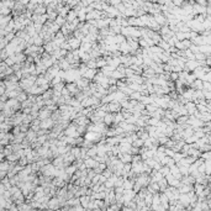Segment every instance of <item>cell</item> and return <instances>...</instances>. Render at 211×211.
Listing matches in <instances>:
<instances>
[{"instance_id": "1", "label": "cell", "mask_w": 211, "mask_h": 211, "mask_svg": "<svg viewBox=\"0 0 211 211\" xmlns=\"http://www.w3.org/2000/svg\"><path fill=\"white\" fill-rule=\"evenodd\" d=\"M56 169L57 168L52 163H48V164H44L43 167H41V173L43 175H46V177L53 178V177H56Z\"/></svg>"}, {"instance_id": "2", "label": "cell", "mask_w": 211, "mask_h": 211, "mask_svg": "<svg viewBox=\"0 0 211 211\" xmlns=\"http://www.w3.org/2000/svg\"><path fill=\"white\" fill-rule=\"evenodd\" d=\"M63 133H64L66 136H70V137H78L79 136V133L77 132V125L75 124H69L64 130H63Z\"/></svg>"}, {"instance_id": "3", "label": "cell", "mask_w": 211, "mask_h": 211, "mask_svg": "<svg viewBox=\"0 0 211 211\" xmlns=\"http://www.w3.org/2000/svg\"><path fill=\"white\" fill-rule=\"evenodd\" d=\"M190 44H191V41L188 40V38H185V40H182V41H177L174 47L179 51H184V49H189Z\"/></svg>"}, {"instance_id": "4", "label": "cell", "mask_w": 211, "mask_h": 211, "mask_svg": "<svg viewBox=\"0 0 211 211\" xmlns=\"http://www.w3.org/2000/svg\"><path fill=\"white\" fill-rule=\"evenodd\" d=\"M69 44V47H70V51H73V49H79V46H80V40H78V38H75L74 36H70L69 38H67L66 40Z\"/></svg>"}, {"instance_id": "5", "label": "cell", "mask_w": 211, "mask_h": 211, "mask_svg": "<svg viewBox=\"0 0 211 211\" xmlns=\"http://www.w3.org/2000/svg\"><path fill=\"white\" fill-rule=\"evenodd\" d=\"M64 87L67 88V90L69 92V94L72 95V97H74V95L79 92V88L77 87V84H75V82H66V84H64Z\"/></svg>"}, {"instance_id": "6", "label": "cell", "mask_w": 211, "mask_h": 211, "mask_svg": "<svg viewBox=\"0 0 211 211\" xmlns=\"http://www.w3.org/2000/svg\"><path fill=\"white\" fill-rule=\"evenodd\" d=\"M98 70H99V69H97V68H88L80 77H83V78H85V79H88V80H90V82H92V80L94 79L95 74L98 73Z\"/></svg>"}, {"instance_id": "7", "label": "cell", "mask_w": 211, "mask_h": 211, "mask_svg": "<svg viewBox=\"0 0 211 211\" xmlns=\"http://www.w3.org/2000/svg\"><path fill=\"white\" fill-rule=\"evenodd\" d=\"M107 109H109V112H119L121 110V104L116 100H111L110 103H107Z\"/></svg>"}, {"instance_id": "8", "label": "cell", "mask_w": 211, "mask_h": 211, "mask_svg": "<svg viewBox=\"0 0 211 211\" xmlns=\"http://www.w3.org/2000/svg\"><path fill=\"white\" fill-rule=\"evenodd\" d=\"M74 82H75L77 87L79 88V90H83V89H85V88L89 85V83H90V80H88V79H85V78H83V77H79V78H77Z\"/></svg>"}, {"instance_id": "9", "label": "cell", "mask_w": 211, "mask_h": 211, "mask_svg": "<svg viewBox=\"0 0 211 211\" xmlns=\"http://www.w3.org/2000/svg\"><path fill=\"white\" fill-rule=\"evenodd\" d=\"M42 122H40V129H46V130H51L54 125V121L51 119V117H47L44 120H41Z\"/></svg>"}, {"instance_id": "10", "label": "cell", "mask_w": 211, "mask_h": 211, "mask_svg": "<svg viewBox=\"0 0 211 211\" xmlns=\"http://www.w3.org/2000/svg\"><path fill=\"white\" fill-rule=\"evenodd\" d=\"M47 207L48 209H59L61 207L59 200H58V197H57L56 195L52 196V197H49V200L47 201Z\"/></svg>"}, {"instance_id": "11", "label": "cell", "mask_w": 211, "mask_h": 211, "mask_svg": "<svg viewBox=\"0 0 211 211\" xmlns=\"http://www.w3.org/2000/svg\"><path fill=\"white\" fill-rule=\"evenodd\" d=\"M183 98H185L188 101H193V98H194V89L193 88H190V87H188V88H185L184 89V92L180 94Z\"/></svg>"}, {"instance_id": "12", "label": "cell", "mask_w": 211, "mask_h": 211, "mask_svg": "<svg viewBox=\"0 0 211 211\" xmlns=\"http://www.w3.org/2000/svg\"><path fill=\"white\" fill-rule=\"evenodd\" d=\"M103 122L107 127H114V112H106L103 117Z\"/></svg>"}, {"instance_id": "13", "label": "cell", "mask_w": 211, "mask_h": 211, "mask_svg": "<svg viewBox=\"0 0 211 211\" xmlns=\"http://www.w3.org/2000/svg\"><path fill=\"white\" fill-rule=\"evenodd\" d=\"M152 16H153V19H154V21L159 25V26H163V25H168L167 19H165V16L162 14V12H158V14L152 15Z\"/></svg>"}, {"instance_id": "14", "label": "cell", "mask_w": 211, "mask_h": 211, "mask_svg": "<svg viewBox=\"0 0 211 211\" xmlns=\"http://www.w3.org/2000/svg\"><path fill=\"white\" fill-rule=\"evenodd\" d=\"M197 66L199 64H197V62L195 59H188L187 62H185V64H184V69L188 70V72H193Z\"/></svg>"}, {"instance_id": "15", "label": "cell", "mask_w": 211, "mask_h": 211, "mask_svg": "<svg viewBox=\"0 0 211 211\" xmlns=\"http://www.w3.org/2000/svg\"><path fill=\"white\" fill-rule=\"evenodd\" d=\"M84 164H85V167L89 168V169H94V168H97L98 167V164L99 162H97L93 157H88L84 159Z\"/></svg>"}, {"instance_id": "16", "label": "cell", "mask_w": 211, "mask_h": 211, "mask_svg": "<svg viewBox=\"0 0 211 211\" xmlns=\"http://www.w3.org/2000/svg\"><path fill=\"white\" fill-rule=\"evenodd\" d=\"M117 158H119L122 163H131V161H132V154H130V153H119Z\"/></svg>"}, {"instance_id": "17", "label": "cell", "mask_w": 211, "mask_h": 211, "mask_svg": "<svg viewBox=\"0 0 211 211\" xmlns=\"http://www.w3.org/2000/svg\"><path fill=\"white\" fill-rule=\"evenodd\" d=\"M178 201L180 202L184 207H187V206L189 205V204H190V197L188 196V194H179Z\"/></svg>"}, {"instance_id": "18", "label": "cell", "mask_w": 211, "mask_h": 211, "mask_svg": "<svg viewBox=\"0 0 211 211\" xmlns=\"http://www.w3.org/2000/svg\"><path fill=\"white\" fill-rule=\"evenodd\" d=\"M184 106H185V109H187L188 115H193L196 111V105H195L194 101H188V103L184 104Z\"/></svg>"}, {"instance_id": "19", "label": "cell", "mask_w": 211, "mask_h": 211, "mask_svg": "<svg viewBox=\"0 0 211 211\" xmlns=\"http://www.w3.org/2000/svg\"><path fill=\"white\" fill-rule=\"evenodd\" d=\"M57 64H58L61 70H68V69H70V64L66 61V58L58 59V61H57Z\"/></svg>"}, {"instance_id": "20", "label": "cell", "mask_w": 211, "mask_h": 211, "mask_svg": "<svg viewBox=\"0 0 211 211\" xmlns=\"http://www.w3.org/2000/svg\"><path fill=\"white\" fill-rule=\"evenodd\" d=\"M52 164L56 168H64L63 167V156H57L52 159Z\"/></svg>"}, {"instance_id": "21", "label": "cell", "mask_w": 211, "mask_h": 211, "mask_svg": "<svg viewBox=\"0 0 211 211\" xmlns=\"http://www.w3.org/2000/svg\"><path fill=\"white\" fill-rule=\"evenodd\" d=\"M38 117H40V120H44V119H47V117H51V111L48 110V109H41L40 111H38Z\"/></svg>"}, {"instance_id": "22", "label": "cell", "mask_w": 211, "mask_h": 211, "mask_svg": "<svg viewBox=\"0 0 211 211\" xmlns=\"http://www.w3.org/2000/svg\"><path fill=\"white\" fill-rule=\"evenodd\" d=\"M199 52H201V53L205 54L206 57H209L210 53H211V47H210V44H200V46H199Z\"/></svg>"}, {"instance_id": "23", "label": "cell", "mask_w": 211, "mask_h": 211, "mask_svg": "<svg viewBox=\"0 0 211 211\" xmlns=\"http://www.w3.org/2000/svg\"><path fill=\"white\" fill-rule=\"evenodd\" d=\"M190 88H193L194 90H201V89H202V80L196 78V79L190 84Z\"/></svg>"}, {"instance_id": "24", "label": "cell", "mask_w": 211, "mask_h": 211, "mask_svg": "<svg viewBox=\"0 0 211 211\" xmlns=\"http://www.w3.org/2000/svg\"><path fill=\"white\" fill-rule=\"evenodd\" d=\"M125 119H124V116H122V114H121L120 111L119 112H115L114 114V127L115 126H117L121 121H124Z\"/></svg>"}, {"instance_id": "25", "label": "cell", "mask_w": 211, "mask_h": 211, "mask_svg": "<svg viewBox=\"0 0 211 211\" xmlns=\"http://www.w3.org/2000/svg\"><path fill=\"white\" fill-rule=\"evenodd\" d=\"M89 200H90V196H89V195H82V196H79V202H80V205L84 209H87Z\"/></svg>"}, {"instance_id": "26", "label": "cell", "mask_w": 211, "mask_h": 211, "mask_svg": "<svg viewBox=\"0 0 211 211\" xmlns=\"http://www.w3.org/2000/svg\"><path fill=\"white\" fill-rule=\"evenodd\" d=\"M74 19H77V11L73 10V9H70L68 11V14L66 15V21L67 22H70V21H73Z\"/></svg>"}, {"instance_id": "27", "label": "cell", "mask_w": 211, "mask_h": 211, "mask_svg": "<svg viewBox=\"0 0 211 211\" xmlns=\"http://www.w3.org/2000/svg\"><path fill=\"white\" fill-rule=\"evenodd\" d=\"M34 10H35V14H37V15H42V14H46V11H47L46 6H44L43 4H38V6H36V8H35Z\"/></svg>"}, {"instance_id": "28", "label": "cell", "mask_w": 211, "mask_h": 211, "mask_svg": "<svg viewBox=\"0 0 211 211\" xmlns=\"http://www.w3.org/2000/svg\"><path fill=\"white\" fill-rule=\"evenodd\" d=\"M92 48V43L90 42H80V46H79V49L83 51V52H89Z\"/></svg>"}, {"instance_id": "29", "label": "cell", "mask_w": 211, "mask_h": 211, "mask_svg": "<svg viewBox=\"0 0 211 211\" xmlns=\"http://www.w3.org/2000/svg\"><path fill=\"white\" fill-rule=\"evenodd\" d=\"M79 59H80V62L85 63V62H88L89 59H90V56H89L88 52H83V51L79 49Z\"/></svg>"}, {"instance_id": "30", "label": "cell", "mask_w": 211, "mask_h": 211, "mask_svg": "<svg viewBox=\"0 0 211 211\" xmlns=\"http://www.w3.org/2000/svg\"><path fill=\"white\" fill-rule=\"evenodd\" d=\"M106 66V59L104 58V57H99V58H97V69H101L103 67Z\"/></svg>"}, {"instance_id": "31", "label": "cell", "mask_w": 211, "mask_h": 211, "mask_svg": "<svg viewBox=\"0 0 211 211\" xmlns=\"http://www.w3.org/2000/svg\"><path fill=\"white\" fill-rule=\"evenodd\" d=\"M75 170H77V167H75L74 164H69L68 167L64 168V172H66V173H67L69 177H72V175L74 174V172H75Z\"/></svg>"}, {"instance_id": "32", "label": "cell", "mask_w": 211, "mask_h": 211, "mask_svg": "<svg viewBox=\"0 0 211 211\" xmlns=\"http://www.w3.org/2000/svg\"><path fill=\"white\" fill-rule=\"evenodd\" d=\"M158 183V187H159V191H164L165 190V188L168 187V183H167V180H165V178H162L159 182H157Z\"/></svg>"}, {"instance_id": "33", "label": "cell", "mask_w": 211, "mask_h": 211, "mask_svg": "<svg viewBox=\"0 0 211 211\" xmlns=\"http://www.w3.org/2000/svg\"><path fill=\"white\" fill-rule=\"evenodd\" d=\"M196 105V111H199V112H207V111H211L210 109L206 106V105H204V104H195Z\"/></svg>"}, {"instance_id": "34", "label": "cell", "mask_w": 211, "mask_h": 211, "mask_svg": "<svg viewBox=\"0 0 211 211\" xmlns=\"http://www.w3.org/2000/svg\"><path fill=\"white\" fill-rule=\"evenodd\" d=\"M157 44H158V46L161 47L163 51H168V49H169V47H170L169 44H168V42H167V41H164V40H162V38L159 40V42H158Z\"/></svg>"}, {"instance_id": "35", "label": "cell", "mask_w": 211, "mask_h": 211, "mask_svg": "<svg viewBox=\"0 0 211 211\" xmlns=\"http://www.w3.org/2000/svg\"><path fill=\"white\" fill-rule=\"evenodd\" d=\"M133 147H137V148H141V147H143V139H141V138H136V139H133L132 141V143H131Z\"/></svg>"}, {"instance_id": "36", "label": "cell", "mask_w": 211, "mask_h": 211, "mask_svg": "<svg viewBox=\"0 0 211 211\" xmlns=\"http://www.w3.org/2000/svg\"><path fill=\"white\" fill-rule=\"evenodd\" d=\"M115 41H116L117 44H120L122 42H126V37L122 34H117V35H115Z\"/></svg>"}, {"instance_id": "37", "label": "cell", "mask_w": 211, "mask_h": 211, "mask_svg": "<svg viewBox=\"0 0 211 211\" xmlns=\"http://www.w3.org/2000/svg\"><path fill=\"white\" fill-rule=\"evenodd\" d=\"M167 183H168V185H170V187H174V188H178L179 185H180V180H179V179H177V178L170 179V180L167 182Z\"/></svg>"}, {"instance_id": "38", "label": "cell", "mask_w": 211, "mask_h": 211, "mask_svg": "<svg viewBox=\"0 0 211 211\" xmlns=\"http://www.w3.org/2000/svg\"><path fill=\"white\" fill-rule=\"evenodd\" d=\"M54 22H56V24H57V25H58V26L61 27L62 25L66 22V17H63V16H61V15H57V17L54 19Z\"/></svg>"}, {"instance_id": "39", "label": "cell", "mask_w": 211, "mask_h": 211, "mask_svg": "<svg viewBox=\"0 0 211 211\" xmlns=\"http://www.w3.org/2000/svg\"><path fill=\"white\" fill-rule=\"evenodd\" d=\"M85 64H87L88 68H97V59L90 58L88 62H85Z\"/></svg>"}, {"instance_id": "40", "label": "cell", "mask_w": 211, "mask_h": 211, "mask_svg": "<svg viewBox=\"0 0 211 211\" xmlns=\"http://www.w3.org/2000/svg\"><path fill=\"white\" fill-rule=\"evenodd\" d=\"M139 98H141L139 92H132L129 95V99H133V100H139Z\"/></svg>"}, {"instance_id": "41", "label": "cell", "mask_w": 211, "mask_h": 211, "mask_svg": "<svg viewBox=\"0 0 211 211\" xmlns=\"http://www.w3.org/2000/svg\"><path fill=\"white\" fill-rule=\"evenodd\" d=\"M202 82H211V73L210 72H206V73H204L201 75V78H200Z\"/></svg>"}, {"instance_id": "42", "label": "cell", "mask_w": 211, "mask_h": 211, "mask_svg": "<svg viewBox=\"0 0 211 211\" xmlns=\"http://www.w3.org/2000/svg\"><path fill=\"white\" fill-rule=\"evenodd\" d=\"M95 143L94 142H92V141H89V139H84L83 141V144H82V147H85V148H90V147H93Z\"/></svg>"}, {"instance_id": "43", "label": "cell", "mask_w": 211, "mask_h": 211, "mask_svg": "<svg viewBox=\"0 0 211 211\" xmlns=\"http://www.w3.org/2000/svg\"><path fill=\"white\" fill-rule=\"evenodd\" d=\"M74 98H75L77 100H78V101H82L83 99H84V98H87V97H85V95H84V93H83L82 90H79L78 93H77V94L74 95Z\"/></svg>"}, {"instance_id": "44", "label": "cell", "mask_w": 211, "mask_h": 211, "mask_svg": "<svg viewBox=\"0 0 211 211\" xmlns=\"http://www.w3.org/2000/svg\"><path fill=\"white\" fill-rule=\"evenodd\" d=\"M178 78H179V75H178V73H177V72H169V80L175 82Z\"/></svg>"}, {"instance_id": "45", "label": "cell", "mask_w": 211, "mask_h": 211, "mask_svg": "<svg viewBox=\"0 0 211 211\" xmlns=\"http://www.w3.org/2000/svg\"><path fill=\"white\" fill-rule=\"evenodd\" d=\"M201 90H210L211 92V84L210 82H202V89Z\"/></svg>"}, {"instance_id": "46", "label": "cell", "mask_w": 211, "mask_h": 211, "mask_svg": "<svg viewBox=\"0 0 211 211\" xmlns=\"http://www.w3.org/2000/svg\"><path fill=\"white\" fill-rule=\"evenodd\" d=\"M189 49H190L193 53H197V52H199V46H196V44L191 43V44H190V47H189Z\"/></svg>"}, {"instance_id": "47", "label": "cell", "mask_w": 211, "mask_h": 211, "mask_svg": "<svg viewBox=\"0 0 211 211\" xmlns=\"http://www.w3.org/2000/svg\"><path fill=\"white\" fill-rule=\"evenodd\" d=\"M164 153H165V156H168V157H173L175 152L172 149V148H167V147H165V152H164Z\"/></svg>"}, {"instance_id": "48", "label": "cell", "mask_w": 211, "mask_h": 211, "mask_svg": "<svg viewBox=\"0 0 211 211\" xmlns=\"http://www.w3.org/2000/svg\"><path fill=\"white\" fill-rule=\"evenodd\" d=\"M195 3L199 4V5H202V6H206L207 4H210V3L206 1V0H195Z\"/></svg>"}, {"instance_id": "49", "label": "cell", "mask_w": 211, "mask_h": 211, "mask_svg": "<svg viewBox=\"0 0 211 211\" xmlns=\"http://www.w3.org/2000/svg\"><path fill=\"white\" fill-rule=\"evenodd\" d=\"M109 3H110V5H112V6H116L117 4L121 3V0H109Z\"/></svg>"}, {"instance_id": "50", "label": "cell", "mask_w": 211, "mask_h": 211, "mask_svg": "<svg viewBox=\"0 0 211 211\" xmlns=\"http://www.w3.org/2000/svg\"><path fill=\"white\" fill-rule=\"evenodd\" d=\"M29 138L34 141V139L36 138V133H35V132H32V131H30V132H29Z\"/></svg>"}, {"instance_id": "51", "label": "cell", "mask_w": 211, "mask_h": 211, "mask_svg": "<svg viewBox=\"0 0 211 211\" xmlns=\"http://www.w3.org/2000/svg\"><path fill=\"white\" fill-rule=\"evenodd\" d=\"M77 1H78V3H79V1H80V0H77Z\"/></svg>"}]
</instances>
